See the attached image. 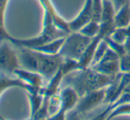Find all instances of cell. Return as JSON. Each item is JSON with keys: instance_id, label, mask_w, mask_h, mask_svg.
<instances>
[{"instance_id": "6da1fadb", "label": "cell", "mask_w": 130, "mask_h": 120, "mask_svg": "<svg viewBox=\"0 0 130 120\" xmlns=\"http://www.w3.org/2000/svg\"><path fill=\"white\" fill-rule=\"evenodd\" d=\"M115 78L103 75L93 68L88 67L69 74L64 76L63 82L66 85L72 87L80 97L90 91L105 89Z\"/></svg>"}, {"instance_id": "7a4b0ae2", "label": "cell", "mask_w": 130, "mask_h": 120, "mask_svg": "<svg viewBox=\"0 0 130 120\" xmlns=\"http://www.w3.org/2000/svg\"><path fill=\"white\" fill-rule=\"evenodd\" d=\"M92 40L79 31H71L65 37L59 55L63 58L78 60Z\"/></svg>"}, {"instance_id": "3957f363", "label": "cell", "mask_w": 130, "mask_h": 120, "mask_svg": "<svg viewBox=\"0 0 130 120\" xmlns=\"http://www.w3.org/2000/svg\"><path fill=\"white\" fill-rule=\"evenodd\" d=\"M13 47V44L8 40L0 43V73L13 75L17 69L21 68L18 53Z\"/></svg>"}, {"instance_id": "277c9868", "label": "cell", "mask_w": 130, "mask_h": 120, "mask_svg": "<svg viewBox=\"0 0 130 120\" xmlns=\"http://www.w3.org/2000/svg\"><path fill=\"white\" fill-rule=\"evenodd\" d=\"M37 52L38 57V74H40L44 79L48 81L59 70L62 57L59 54L49 55L39 51Z\"/></svg>"}, {"instance_id": "5b68a950", "label": "cell", "mask_w": 130, "mask_h": 120, "mask_svg": "<svg viewBox=\"0 0 130 120\" xmlns=\"http://www.w3.org/2000/svg\"><path fill=\"white\" fill-rule=\"evenodd\" d=\"M104 102L105 89L97 90V91L86 93L83 96H80L75 109L79 114L84 115L87 112H90L91 110L98 107L100 104Z\"/></svg>"}, {"instance_id": "8992f818", "label": "cell", "mask_w": 130, "mask_h": 120, "mask_svg": "<svg viewBox=\"0 0 130 120\" xmlns=\"http://www.w3.org/2000/svg\"><path fill=\"white\" fill-rule=\"evenodd\" d=\"M93 6L92 0H85L83 7L74 19L69 21V28L71 31H78L87 23L93 20Z\"/></svg>"}, {"instance_id": "52a82bcc", "label": "cell", "mask_w": 130, "mask_h": 120, "mask_svg": "<svg viewBox=\"0 0 130 120\" xmlns=\"http://www.w3.org/2000/svg\"><path fill=\"white\" fill-rule=\"evenodd\" d=\"M14 87L23 89L27 92H35V91L43 90V89L41 90L36 89V88L23 82L20 79L17 78V77L16 78H12V77H10V75H6V74L0 73V96L2 95V93L6 90L10 89V88H14ZM2 116H3L2 115L0 114V117H2Z\"/></svg>"}, {"instance_id": "ba28073f", "label": "cell", "mask_w": 130, "mask_h": 120, "mask_svg": "<svg viewBox=\"0 0 130 120\" xmlns=\"http://www.w3.org/2000/svg\"><path fill=\"white\" fill-rule=\"evenodd\" d=\"M61 97V110L68 113L76 107L79 100V95L71 86H64L60 90Z\"/></svg>"}, {"instance_id": "9c48e42d", "label": "cell", "mask_w": 130, "mask_h": 120, "mask_svg": "<svg viewBox=\"0 0 130 120\" xmlns=\"http://www.w3.org/2000/svg\"><path fill=\"white\" fill-rule=\"evenodd\" d=\"M15 76L21 81H22L25 83L36 88V89L41 90L43 89V79L44 77L40 74L36 72L30 71V70H26L23 68H19L14 72Z\"/></svg>"}, {"instance_id": "30bf717a", "label": "cell", "mask_w": 130, "mask_h": 120, "mask_svg": "<svg viewBox=\"0 0 130 120\" xmlns=\"http://www.w3.org/2000/svg\"><path fill=\"white\" fill-rule=\"evenodd\" d=\"M91 68L95 70L96 72L102 74L103 75L110 77H116L119 72V60H113V61H100L96 65L93 66Z\"/></svg>"}, {"instance_id": "8fae6325", "label": "cell", "mask_w": 130, "mask_h": 120, "mask_svg": "<svg viewBox=\"0 0 130 120\" xmlns=\"http://www.w3.org/2000/svg\"><path fill=\"white\" fill-rule=\"evenodd\" d=\"M63 78H64V75H63L61 68H59V70L56 72L55 75L51 79H49L47 84L43 88L44 98L49 99L53 95L59 92L61 90L60 86H61V83H62Z\"/></svg>"}, {"instance_id": "7c38bea8", "label": "cell", "mask_w": 130, "mask_h": 120, "mask_svg": "<svg viewBox=\"0 0 130 120\" xmlns=\"http://www.w3.org/2000/svg\"><path fill=\"white\" fill-rule=\"evenodd\" d=\"M101 40H102L101 37L97 36L91 40L89 45L87 46V49H86L85 51H84L81 57L78 59V64H79L80 69H86V68H88L91 66L92 62H93V58H94V52H95L96 47H97L98 43H99Z\"/></svg>"}, {"instance_id": "4fadbf2b", "label": "cell", "mask_w": 130, "mask_h": 120, "mask_svg": "<svg viewBox=\"0 0 130 120\" xmlns=\"http://www.w3.org/2000/svg\"><path fill=\"white\" fill-rule=\"evenodd\" d=\"M114 25L118 28H126L130 25V2L116 11Z\"/></svg>"}, {"instance_id": "5bb4252c", "label": "cell", "mask_w": 130, "mask_h": 120, "mask_svg": "<svg viewBox=\"0 0 130 120\" xmlns=\"http://www.w3.org/2000/svg\"><path fill=\"white\" fill-rule=\"evenodd\" d=\"M65 37L60 39H56L50 42H47L45 44L39 46V47L34 49V50L39 51V52L45 53V54H49V55H57L59 54L61 47L63 44Z\"/></svg>"}, {"instance_id": "9a60e30c", "label": "cell", "mask_w": 130, "mask_h": 120, "mask_svg": "<svg viewBox=\"0 0 130 120\" xmlns=\"http://www.w3.org/2000/svg\"><path fill=\"white\" fill-rule=\"evenodd\" d=\"M28 96H29V100L30 103V116L29 118H32L43 104V90L35 91V92H28Z\"/></svg>"}, {"instance_id": "2e32d148", "label": "cell", "mask_w": 130, "mask_h": 120, "mask_svg": "<svg viewBox=\"0 0 130 120\" xmlns=\"http://www.w3.org/2000/svg\"><path fill=\"white\" fill-rule=\"evenodd\" d=\"M78 31L87 38L94 39L99 36L100 34V22L92 20L88 23L86 24L83 28H81Z\"/></svg>"}, {"instance_id": "e0dca14e", "label": "cell", "mask_w": 130, "mask_h": 120, "mask_svg": "<svg viewBox=\"0 0 130 120\" xmlns=\"http://www.w3.org/2000/svg\"><path fill=\"white\" fill-rule=\"evenodd\" d=\"M116 10L114 8L110 0H104L103 2V9H102L101 22H114Z\"/></svg>"}, {"instance_id": "ac0fdd59", "label": "cell", "mask_w": 130, "mask_h": 120, "mask_svg": "<svg viewBox=\"0 0 130 120\" xmlns=\"http://www.w3.org/2000/svg\"><path fill=\"white\" fill-rule=\"evenodd\" d=\"M61 70L62 71L64 76L71 73H73L75 71L80 70L79 64H78V60L71 59V58H63L61 61V66H60Z\"/></svg>"}, {"instance_id": "d6986e66", "label": "cell", "mask_w": 130, "mask_h": 120, "mask_svg": "<svg viewBox=\"0 0 130 120\" xmlns=\"http://www.w3.org/2000/svg\"><path fill=\"white\" fill-rule=\"evenodd\" d=\"M108 47H109V46H108V44H107V42L105 41L103 39H102V40H100L99 43H98L97 47H96L94 58H93V62H92V65H91L90 67H92L93 66L96 65L97 63H99L100 61L103 59V57L104 56Z\"/></svg>"}, {"instance_id": "ffe728a7", "label": "cell", "mask_w": 130, "mask_h": 120, "mask_svg": "<svg viewBox=\"0 0 130 120\" xmlns=\"http://www.w3.org/2000/svg\"><path fill=\"white\" fill-rule=\"evenodd\" d=\"M112 40L119 44L124 45L126 40L128 38V32H127V27L126 28H118L116 27L111 32V34L109 36Z\"/></svg>"}, {"instance_id": "44dd1931", "label": "cell", "mask_w": 130, "mask_h": 120, "mask_svg": "<svg viewBox=\"0 0 130 120\" xmlns=\"http://www.w3.org/2000/svg\"><path fill=\"white\" fill-rule=\"evenodd\" d=\"M60 109H61V97L59 91L48 99V115L52 116L58 112Z\"/></svg>"}, {"instance_id": "7402d4cb", "label": "cell", "mask_w": 130, "mask_h": 120, "mask_svg": "<svg viewBox=\"0 0 130 120\" xmlns=\"http://www.w3.org/2000/svg\"><path fill=\"white\" fill-rule=\"evenodd\" d=\"M130 116V103L121 105L119 107H116L115 109H113L109 114L106 120H111L113 118H115L116 116Z\"/></svg>"}, {"instance_id": "603a6c76", "label": "cell", "mask_w": 130, "mask_h": 120, "mask_svg": "<svg viewBox=\"0 0 130 120\" xmlns=\"http://www.w3.org/2000/svg\"><path fill=\"white\" fill-rule=\"evenodd\" d=\"M119 72L120 74H130V55L125 54L119 58Z\"/></svg>"}, {"instance_id": "cb8c5ba5", "label": "cell", "mask_w": 130, "mask_h": 120, "mask_svg": "<svg viewBox=\"0 0 130 120\" xmlns=\"http://www.w3.org/2000/svg\"><path fill=\"white\" fill-rule=\"evenodd\" d=\"M103 40L107 42V44H108V46H109L110 49H111L112 50H114L116 53H118L120 56L126 54V50H125L124 45L117 43V42H115L114 40H112L111 39L109 38V37H106V38H104Z\"/></svg>"}, {"instance_id": "d4e9b609", "label": "cell", "mask_w": 130, "mask_h": 120, "mask_svg": "<svg viewBox=\"0 0 130 120\" xmlns=\"http://www.w3.org/2000/svg\"><path fill=\"white\" fill-rule=\"evenodd\" d=\"M103 0H92V6H93V20L99 22L101 20L102 15V9H103Z\"/></svg>"}, {"instance_id": "484cf974", "label": "cell", "mask_w": 130, "mask_h": 120, "mask_svg": "<svg viewBox=\"0 0 130 120\" xmlns=\"http://www.w3.org/2000/svg\"><path fill=\"white\" fill-rule=\"evenodd\" d=\"M65 120H83L82 119V115L79 114L76 109L69 111L66 114V119Z\"/></svg>"}, {"instance_id": "4316f807", "label": "cell", "mask_w": 130, "mask_h": 120, "mask_svg": "<svg viewBox=\"0 0 130 120\" xmlns=\"http://www.w3.org/2000/svg\"><path fill=\"white\" fill-rule=\"evenodd\" d=\"M66 114H67L66 112L60 109L55 114L52 115V116H49L45 120H65L66 119Z\"/></svg>"}, {"instance_id": "83f0119b", "label": "cell", "mask_w": 130, "mask_h": 120, "mask_svg": "<svg viewBox=\"0 0 130 120\" xmlns=\"http://www.w3.org/2000/svg\"><path fill=\"white\" fill-rule=\"evenodd\" d=\"M12 38H13V37H12L11 35H10L9 33L6 31V29H5L4 26L0 24V43L3 42V41H5V40L11 41Z\"/></svg>"}, {"instance_id": "f1b7e54d", "label": "cell", "mask_w": 130, "mask_h": 120, "mask_svg": "<svg viewBox=\"0 0 130 120\" xmlns=\"http://www.w3.org/2000/svg\"><path fill=\"white\" fill-rule=\"evenodd\" d=\"M110 2L112 3L115 10H119V8H121L123 6H125L126 4H127L128 2H130V0H110Z\"/></svg>"}, {"instance_id": "f546056e", "label": "cell", "mask_w": 130, "mask_h": 120, "mask_svg": "<svg viewBox=\"0 0 130 120\" xmlns=\"http://www.w3.org/2000/svg\"><path fill=\"white\" fill-rule=\"evenodd\" d=\"M124 47H125V50H126V54L130 55V36H128L127 40L124 43Z\"/></svg>"}, {"instance_id": "4dcf8cb0", "label": "cell", "mask_w": 130, "mask_h": 120, "mask_svg": "<svg viewBox=\"0 0 130 120\" xmlns=\"http://www.w3.org/2000/svg\"><path fill=\"white\" fill-rule=\"evenodd\" d=\"M4 21H5V15L0 11V24L4 26Z\"/></svg>"}, {"instance_id": "1f68e13d", "label": "cell", "mask_w": 130, "mask_h": 120, "mask_svg": "<svg viewBox=\"0 0 130 120\" xmlns=\"http://www.w3.org/2000/svg\"><path fill=\"white\" fill-rule=\"evenodd\" d=\"M0 120H6V118H4V117L2 116V117H0ZM28 120H29V119H28Z\"/></svg>"}, {"instance_id": "d6a6232c", "label": "cell", "mask_w": 130, "mask_h": 120, "mask_svg": "<svg viewBox=\"0 0 130 120\" xmlns=\"http://www.w3.org/2000/svg\"><path fill=\"white\" fill-rule=\"evenodd\" d=\"M103 1H104V0H103Z\"/></svg>"}]
</instances>
